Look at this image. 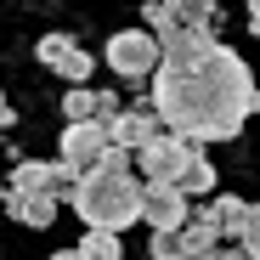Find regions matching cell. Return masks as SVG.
Masks as SVG:
<instances>
[{"label": "cell", "mask_w": 260, "mask_h": 260, "mask_svg": "<svg viewBox=\"0 0 260 260\" xmlns=\"http://www.w3.org/2000/svg\"><path fill=\"white\" fill-rule=\"evenodd\" d=\"M57 204L62 198H51V192H6V198H0V209H12L23 226H51L57 221Z\"/></svg>", "instance_id": "10"}, {"label": "cell", "mask_w": 260, "mask_h": 260, "mask_svg": "<svg viewBox=\"0 0 260 260\" xmlns=\"http://www.w3.org/2000/svg\"><path fill=\"white\" fill-rule=\"evenodd\" d=\"M158 113L153 108H119L113 119H108V142L119 147V153H136V147H147L153 136H158Z\"/></svg>", "instance_id": "7"}, {"label": "cell", "mask_w": 260, "mask_h": 260, "mask_svg": "<svg viewBox=\"0 0 260 260\" xmlns=\"http://www.w3.org/2000/svg\"><path fill=\"white\" fill-rule=\"evenodd\" d=\"M215 260H260V249H238V243H232L226 254H221V249H215Z\"/></svg>", "instance_id": "14"}, {"label": "cell", "mask_w": 260, "mask_h": 260, "mask_svg": "<svg viewBox=\"0 0 260 260\" xmlns=\"http://www.w3.org/2000/svg\"><path fill=\"white\" fill-rule=\"evenodd\" d=\"M147 249H153V260H176L181 238H176V232H153V243H147Z\"/></svg>", "instance_id": "13"}, {"label": "cell", "mask_w": 260, "mask_h": 260, "mask_svg": "<svg viewBox=\"0 0 260 260\" xmlns=\"http://www.w3.org/2000/svg\"><path fill=\"white\" fill-rule=\"evenodd\" d=\"M215 209H221V238H232L238 249H260V204L215 198Z\"/></svg>", "instance_id": "9"}, {"label": "cell", "mask_w": 260, "mask_h": 260, "mask_svg": "<svg viewBox=\"0 0 260 260\" xmlns=\"http://www.w3.org/2000/svg\"><path fill=\"white\" fill-rule=\"evenodd\" d=\"M6 124H12V108H6V96H0V136H6Z\"/></svg>", "instance_id": "16"}, {"label": "cell", "mask_w": 260, "mask_h": 260, "mask_svg": "<svg viewBox=\"0 0 260 260\" xmlns=\"http://www.w3.org/2000/svg\"><path fill=\"white\" fill-rule=\"evenodd\" d=\"M158 40L147 34V28H119L113 40H108V68L124 79V85H147L153 74H158Z\"/></svg>", "instance_id": "3"}, {"label": "cell", "mask_w": 260, "mask_h": 260, "mask_svg": "<svg viewBox=\"0 0 260 260\" xmlns=\"http://www.w3.org/2000/svg\"><path fill=\"white\" fill-rule=\"evenodd\" d=\"M176 192H181V198H209V192H215V164H209L198 147H192V158L181 164V176H176Z\"/></svg>", "instance_id": "11"}, {"label": "cell", "mask_w": 260, "mask_h": 260, "mask_svg": "<svg viewBox=\"0 0 260 260\" xmlns=\"http://www.w3.org/2000/svg\"><path fill=\"white\" fill-rule=\"evenodd\" d=\"M249 34H260V0H249Z\"/></svg>", "instance_id": "15"}, {"label": "cell", "mask_w": 260, "mask_h": 260, "mask_svg": "<svg viewBox=\"0 0 260 260\" xmlns=\"http://www.w3.org/2000/svg\"><path fill=\"white\" fill-rule=\"evenodd\" d=\"M68 204L79 209V221L96 226V232H124L130 221H142V181H136V170H130V153L108 147V158L74 181Z\"/></svg>", "instance_id": "2"}, {"label": "cell", "mask_w": 260, "mask_h": 260, "mask_svg": "<svg viewBox=\"0 0 260 260\" xmlns=\"http://www.w3.org/2000/svg\"><path fill=\"white\" fill-rule=\"evenodd\" d=\"M192 215V198H181L176 187H142V221L153 232H181Z\"/></svg>", "instance_id": "6"}, {"label": "cell", "mask_w": 260, "mask_h": 260, "mask_svg": "<svg viewBox=\"0 0 260 260\" xmlns=\"http://www.w3.org/2000/svg\"><path fill=\"white\" fill-rule=\"evenodd\" d=\"M34 57L46 62L51 74H62L68 85H85V79H91V57H85V51L74 46L68 34H46V40H40V46H34Z\"/></svg>", "instance_id": "8"}, {"label": "cell", "mask_w": 260, "mask_h": 260, "mask_svg": "<svg viewBox=\"0 0 260 260\" xmlns=\"http://www.w3.org/2000/svg\"><path fill=\"white\" fill-rule=\"evenodd\" d=\"M108 124L102 119H85V124H68L62 130V164H74L79 170V176H85V170H96L102 158H108Z\"/></svg>", "instance_id": "5"}, {"label": "cell", "mask_w": 260, "mask_h": 260, "mask_svg": "<svg viewBox=\"0 0 260 260\" xmlns=\"http://www.w3.org/2000/svg\"><path fill=\"white\" fill-rule=\"evenodd\" d=\"M0 198H6V181H0Z\"/></svg>", "instance_id": "18"}, {"label": "cell", "mask_w": 260, "mask_h": 260, "mask_svg": "<svg viewBox=\"0 0 260 260\" xmlns=\"http://www.w3.org/2000/svg\"><path fill=\"white\" fill-rule=\"evenodd\" d=\"M51 260H85V254H79V249H57Z\"/></svg>", "instance_id": "17"}, {"label": "cell", "mask_w": 260, "mask_h": 260, "mask_svg": "<svg viewBox=\"0 0 260 260\" xmlns=\"http://www.w3.org/2000/svg\"><path fill=\"white\" fill-rule=\"evenodd\" d=\"M187 158H192V142L170 136V130H158L147 147L130 153V164H136V176H142L147 187H176V176H181V164H187Z\"/></svg>", "instance_id": "4"}, {"label": "cell", "mask_w": 260, "mask_h": 260, "mask_svg": "<svg viewBox=\"0 0 260 260\" xmlns=\"http://www.w3.org/2000/svg\"><path fill=\"white\" fill-rule=\"evenodd\" d=\"M153 113L181 142H232L243 119L260 113V85L249 62L221 46L215 34H198L187 46L164 51L153 74Z\"/></svg>", "instance_id": "1"}, {"label": "cell", "mask_w": 260, "mask_h": 260, "mask_svg": "<svg viewBox=\"0 0 260 260\" xmlns=\"http://www.w3.org/2000/svg\"><path fill=\"white\" fill-rule=\"evenodd\" d=\"M79 254H85V260H124V249H119V232H96V226H85V238H79Z\"/></svg>", "instance_id": "12"}]
</instances>
